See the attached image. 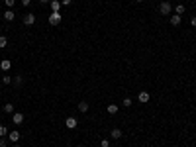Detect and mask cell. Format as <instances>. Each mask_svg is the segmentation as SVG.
I'll return each instance as SVG.
<instances>
[{
    "instance_id": "6da1fadb",
    "label": "cell",
    "mask_w": 196,
    "mask_h": 147,
    "mask_svg": "<svg viewBox=\"0 0 196 147\" xmlns=\"http://www.w3.org/2000/svg\"><path fill=\"white\" fill-rule=\"evenodd\" d=\"M61 20H63L61 12H51V14H49V24H51V26H59Z\"/></svg>"
},
{
    "instance_id": "7a4b0ae2",
    "label": "cell",
    "mask_w": 196,
    "mask_h": 147,
    "mask_svg": "<svg viewBox=\"0 0 196 147\" xmlns=\"http://www.w3.org/2000/svg\"><path fill=\"white\" fill-rule=\"evenodd\" d=\"M137 100H139V102H141V104H147V102H149V100H151V94H149V92H147V90H141V92H139V94H137Z\"/></svg>"
},
{
    "instance_id": "3957f363",
    "label": "cell",
    "mask_w": 196,
    "mask_h": 147,
    "mask_svg": "<svg viewBox=\"0 0 196 147\" xmlns=\"http://www.w3.org/2000/svg\"><path fill=\"white\" fill-rule=\"evenodd\" d=\"M159 12H161V16H169L171 14V2H161L159 4Z\"/></svg>"
},
{
    "instance_id": "277c9868",
    "label": "cell",
    "mask_w": 196,
    "mask_h": 147,
    "mask_svg": "<svg viewBox=\"0 0 196 147\" xmlns=\"http://www.w3.org/2000/svg\"><path fill=\"white\" fill-rule=\"evenodd\" d=\"M0 69H2L4 73H8V71L12 69V61L10 59H2V61H0Z\"/></svg>"
},
{
    "instance_id": "5b68a950",
    "label": "cell",
    "mask_w": 196,
    "mask_h": 147,
    "mask_svg": "<svg viewBox=\"0 0 196 147\" xmlns=\"http://www.w3.org/2000/svg\"><path fill=\"white\" fill-rule=\"evenodd\" d=\"M65 124H67V128H69V129H75V128H77V125H78V122H77V118L69 116V118H67V120H65Z\"/></svg>"
},
{
    "instance_id": "8992f818",
    "label": "cell",
    "mask_w": 196,
    "mask_h": 147,
    "mask_svg": "<svg viewBox=\"0 0 196 147\" xmlns=\"http://www.w3.org/2000/svg\"><path fill=\"white\" fill-rule=\"evenodd\" d=\"M24 24H26V26H33V24H35V16H33L32 12H28V14L24 16Z\"/></svg>"
},
{
    "instance_id": "52a82bcc",
    "label": "cell",
    "mask_w": 196,
    "mask_h": 147,
    "mask_svg": "<svg viewBox=\"0 0 196 147\" xmlns=\"http://www.w3.org/2000/svg\"><path fill=\"white\" fill-rule=\"evenodd\" d=\"M12 122H14L16 125H20L24 122V114H20V112H14V114H12Z\"/></svg>"
},
{
    "instance_id": "ba28073f",
    "label": "cell",
    "mask_w": 196,
    "mask_h": 147,
    "mask_svg": "<svg viewBox=\"0 0 196 147\" xmlns=\"http://www.w3.org/2000/svg\"><path fill=\"white\" fill-rule=\"evenodd\" d=\"M8 139H10L12 143H18V141H20V132H16V129H14V132H10V133H8Z\"/></svg>"
},
{
    "instance_id": "9c48e42d",
    "label": "cell",
    "mask_w": 196,
    "mask_h": 147,
    "mask_svg": "<svg viewBox=\"0 0 196 147\" xmlns=\"http://www.w3.org/2000/svg\"><path fill=\"white\" fill-rule=\"evenodd\" d=\"M171 24H173V26H181V24H182V18H181L178 14L171 16Z\"/></svg>"
},
{
    "instance_id": "30bf717a",
    "label": "cell",
    "mask_w": 196,
    "mask_h": 147,
    "mask_svg": "<svg viewBox=\"0 0 196 147\" xmlns=\"http://www.w3.org/2000/svg\"><path fill=\"white\" fill-rule=\"evenodd\" d=\"M51 10L53 12H59L61 10V0H51Z\"/></svg>"
},
{
    "instance_id": "8fae6325",
    "label": "cell",
    "mask_w": 196,
    "mask_h": 147,
    "mask_svg": "<svg viewBox=\"0 0 196 147\" xmlns=\"http://www.w3.org/2000/svg\"><path fill=\"white\" fill-rule=\"evenodd\" d=\"M16 18V14L12 10H8V12H4V20H6V22H12V20Z\"/></svg>"
},
{
    "instance_id": "7c38bea8",
    "label": "cell",
    "mask_w": 196,
    "mask_h": 147,
    "mask_svg": "<svg viewBox=\"0 0 196 147\" xmlns=\"http://www.w3.org/2000/svg\"><path fill=\"white\" fill-rule=\"evenodd\" d=\"M110 135L114 137V139H120V137H122V129H120V128H114V129H112V133H110Z\"/></svg>"
},
{
    "instance_id": "4fadbf2b",
    "label": "cell",
    "mask_w": 196,
    "mask_h": 147,
    "mask_svg": "<svg viewBox=\"0 0 196 147\" xmlns=\"http://www.w3.org/2000/svg\"><path fill=\"white\" fill-rule=\"evenodd\" d=\"M78 112H82V114L88 112V104H86V102H78Z\"/></svg>"
},
{
    "instance_id": "5bb4252c",
    "label": "cell",
    "mask_w": 196,
    "mask_h": 147,
    "mask_svg": "<svg viewBox=\"0 0 196 147\" xmlns=\"http://www.w3.org/2000/svg\"><path fill=\"white\" fill-rule=\"evenodd\" d=\"M8 133H10V132H8V128L4 124H0V137H6Z\"/></svg>"
},
{
    "instance_id": "9a60e30c",
    "label": "cell",
    "mask_w": 196,
    "mask_h": 147,
    "mask_svg": "<svg viewBox=\"0 0 196 147\" xmlns=\"http://www.w3.org/2000/svg\"><path fill=\"white\" fill-rule=\"evenodd\" d=\"M4 112L6 114H14V104H4Z\"/></svg>"
},
{
    "instance_id": "2e32d148",
    "label": "cell",
    "mask_w": 196,
    "mask_h": 147,
    "mask_svg": "<svg viewBox=\"0 0 196 147\" xmlns=\"http://www.w3.org/2000/svg\"><path fill=\"white\" fill-rule=\"evenodd\" d=\"M106 110H108V114H116V112H118V106H116V104H110Z\"/></svg>"
},
{
    "instance_id": "e0dca14e",
    "label": "cell",
    "mask_w": 196,
    "mask_h": 147,
    "mask_svg": "<svg viewBox=\"0 0 196 147\" xmlns=\"http://www.w3.org/2000/svg\"><path fill=\"white\" fill-rule=\"evenodd\" d=\"M2 82H4V85H10V82H12V77H10V75H4V77H2Z\"/></svg>"
},
{
    "instance_id": "ac0fdd59",
    "label": "cell",
    "mask_w": 196,
    "mask_h": 147,
    "mask_svg": "<svg viewBox=\"0 0 196 147\" xmlns=\"http://www.w3.org/2000/svg\"><path fill=\"white\" fill-rule=\"evenodd\" d=\"M6 45H8V39L4 35H0V47H6Z\"/></svg>"
},
{
    "instance_id": "d6986e66",
    "label": "cell",
    "mask_w": 196,
    "mask_h": 147,
    "mask_svg": "<svg viewBox=\"0 0 196 147\" xmlns=\"http://www.w3.org/2000/svg\"><path fill=\"white\" fill-rule=\"evenodd\" d=\"M174 12H177V14H178V16H181V14H182V12H184V6H182V4H178V6H177V8H174Z\"/></svg>"
},
{
    "instance_id": "ffe728a7",
    "label": "cell",
    "mask_w": 196,
    "mask_h": 147,
    "mask_svg": "<svg viewBox=\"0 0 196 147\" xmlns=\"http://www.w3.org/2000/svg\"><path fill=\"white\" fill-rule=\"evenodd\" d=\"M4 4H6L8 8H12V6H14V4H16V0H4Z\"/></svg>"
},
{
    "instance_id": "44dd1931",
    "label": "cell",
    "mask_w": 196,
    "mask_h": 147,
    "mask_svg": "<svg viewBox=\"0 0 196 147\" xmlns=\"http://www.w3.org/2000/svg\"><path fill=\"white\" fill-rule=\"evenodd\" d=\"M100 147H110V141H108V139H102V141H100Z\"/></svg>"
},
{
    "instance_id": "7402d4cb",
    "label": "cell",
    "mask_w": 196,
    "mask_h": 147,
    "mask_svg": "<svg viewBox=\"0 0 196 147\" xmlns=\"http://www.w3.org/2000/svg\"><path fill=\"white\" fill-rule=\"evenodd\" d=\"M22 81H24V79L20 77V75H18V77H14V82H16V85H22Z\"/></svg>"
},
{
    "instance_id": "603a6c76",
    "label": "cell",
    "mask_w": 196,
    "mask_h": 147,
    "mask_svg": "<svg viewBox=\"0 0 196 147\" xmlns=\"http://www.w3.org/2000/svg\"><path fill=\"white\" fill-rule=\"evenodd\" d=\"M124 106L130 108V106H131V98H124Z\"/></svg>"
},
{
    "instance_id": "cb8c5ba5",
    "label": "cell",
    "mask_w": 196,
    "mask_h": 147,
    "mask_svg": "<svg viewBox=\"0 0 196 147\" xmlns=\"http://www.w3.org/2000/svg\"><path fill=\"white\" fill-rule=\"evenodd\" d=\"M0 147H8V141L4 137H0Z\"/></svg>"
},
{
    "instance_id": "d4e9b609",
    "label": "cell",
    "mask_w": 196,
    "mask_h": 147,
    "mask_svg": "<svg viewBox=\"0 0 196 147\" xmlns=\"http://www.w3.org/2000/svg\"><path fill=\"white\" fill-rule=\"evenodd\" d=\"M22 4H24V6H30V4H32V0H22Z\"/></svg>"
},
{
    "instance_id": "484cf974",
    "label": "cell",
    "mask_w": 196,
    "mask_h": 147,
    "mask_svg": "<svg viewBox=\"0 0 196 147\" xmlns=\"http://www.w3.org/2000/svg\"><path fill=\"white\" fill-rule=\"evenodd\" d=\"M71 2H73V0H61V4H65V6H69Z\"/></svg>"
},
{
    "instance_id": "4316f807",
    "label": "cell",
    "mask_w": 196,
    "mask_h": 147,
    "mask_svg": "<svg viewBox=\"0 0 196 147\" xmlns=\"http://www.w3.org/2000/svg\"><path fill=\"white\" fill-rule=\"evenodd\" d=\"M190 24H192V26H196V16H194L192 20H190Z\"/></svg>"
},
{
    "instance_id": "83f0119b",
    "label": "cell",
    "mask_w": 196,
    "mask_h": 147,
    "mask_svg": "<svg viewBox=\"0 0 196 147\" xmlns=\"http://www.w3.org/2000/svg\"><path fill=\"white\" fill-rule=\"evenodd\" d=\"M39 2H41V4H47V2H51V0H39Z\"/></svg>"
},
{
    "instance_id": "f1b7e54d",
    "label": "cell",
    "mask_w": 196,
    "mask_h": 147,
    "mask_svg": "<svg viewBox=\"0 0 196 147\" xmlns=\"http://www.w3.org/2000/svg\"><path fill=\"white\" fill-rule=\"evenodd\" d=\"M135 2H143V0H135Z\"/></svg>"
},
{
    "instance_id": "f546056e",
    "label": "cell",
    "mask_w": 196,
    "mask_h": 147,
    "mask_svg": "<svg viewBox=\"0 0 196 147\" xmlns=\"http://www.w3.org/2000/svg\"><path fill=\"white\" fill-rule=\"evenodd\" d=\"M14 147H20V145H18V143H16V145H14Z\"/></svg>"
}]
</instances>
